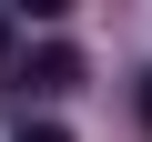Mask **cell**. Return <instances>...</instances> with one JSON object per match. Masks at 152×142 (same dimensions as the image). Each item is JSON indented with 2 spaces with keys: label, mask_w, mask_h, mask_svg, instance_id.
Instances as JSON below:
<instances>
[{
  "label": "cell",
  "mask_w": 152,
  "mask_h": 142,
  "mask_svg": "<svg viewBox=\"0 0 152 142\" xmlns=\"http://www.w3.org/2000/svg\"><path fill=\"white\" fill-rule=\"evenodd\" d=\"M20 81H31L41 102H51V91H71V81H81V51H71V41H41V51L20 61Z\"/></svg>",
  "instance_id": "cell-1"
},
{
  "label": "cell",
  "mask_w": 152,
  "mask_h": 142,
  "mask_svg": "<svg viewBox=\"0 0 152 142\" xmlns=\"http://www.w3.org/2000/svg\"><path fill=\"white\" fill-rule=\"evenodd\" d=\"M20 142H71V132H61V122H20Z\"/></svg>",
  "instance_id": "cell-2"
},
{
  "label": "cell",
  "mask_w": 152,
  "mask_h": 142,
  "mask_svg": "<svg viewBox=\"0 0 152 142\" xmlns=\"http://www.w3.org/2000/svg\"><path fill=\"white\" fill-rule=\"evenodd\" d=\"M142 122H152V71H142Z\"/></svg>",
  "instance_id": "cell-3"
},
{
  "label": "cell",
  "mask_w": 152,
  "mask_h": 142,
  "mask_svg": "<svg viewBox=\"0 0 152 142\" xmlns=\"http://www.w3.org/2000/svg\"><path fill=\"white\" fill-rule=\"evenodd\" d=\"M0 51H10V20H0Z\"/></svg>",
  "instance_id": "cell-4"
}]
</instances>
